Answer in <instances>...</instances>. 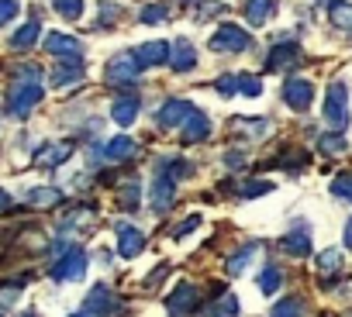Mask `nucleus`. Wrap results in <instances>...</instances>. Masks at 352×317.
Masks as SVG:
<instances>
[{
    "mask_svg": "<svg viewBox=\"0 0 352 317\" xmlns=\"http://www.w3.org/2000/svg\"><path fill=\"white\" fill-rule=\"evenodd\" d=\"M342 238H345V248H352V218L345 221V235Z\"/></svg>",
    "mask_w": 352,
    "mask_h": 317,
    "instance_id": "nucleus-43",
    "label": "nucleus"
},
{
    "mask_svg": "<svg viewBox=\"0 0 352 317\" xmlns=\"http://www.w3.org/2000/svg\"><path fill=\"white\" fill-rule=\"evenodd\" d=\"M197 224H201V218H197V214H190V218H184V221H180V228H176V231H173V238H184V235H187V231H194Z\"/></svg>",
    "mask_w": 352,
    "mask_h": 317,
    "instance_id": "nucleus-41",
    "label": "nucleus"
},
{
    "mask_svg": "<svg viewBox=\"0 0 352 317\" xmlns=\"http://www.w3.org/2000/svg\"><path fill=\"white\" fill-rule=\"evenodd\" d=\"M208 45H211V52H245V49L252 45V38H249V32L239 28V25H221V28L208 38Z\"/></svg>",
    "mask_w": 352,
    "mask_h": 317,
    "instance_id": "nucleus-2",
    "label": "nucleus"
},
{
    "mask_svg": "<svg viewBox=\"0 0 352 317\" xmlns=\"http://www.w3.org/2000/svg\"><path fill=\"white\" fill-rule=\"evenodd\" d=\"M276 11V0H245V21L252 25V28H259V25H266V18Z\"/></svg>",
    "mask_w": 352,
    "mask_h": 317,
    "instance_id": "nucleus-21",
    "label": "nucleus"
},
{
    "mask_svg": "<svg viewBox=\"0 0 352 317\" xmlns=\"http://www.w3.org/2000/svg\"><path fill=\"white\" fill-rule=\"evenodd\" d=\"M45 49H49L52 56H63V59H76V56L83 52V45H80L73 35H63V32H52V35L45 38Z\"/></svg>",
    "mask_w": 352,
    "mask_h": 317,
    "instance_id": "nucleus-16",
    "label": "nucleus"
},
{
    "mask_svg": "<svg viewBox=\"0 0 352 317\" xmlns=\"http://www.w3.org/2000/svg\"><path fill=\"white\" fill-rule=\"evenodd\" d=\"M276 166H283V169H300V166H307V152H304V148H290V152H283V155L276 158Z\"/></svg>",
    "mask_w": 352,
    "mask_h": 317,
    "instance_id": "nucleus-31",
    "label": "nucleus"
},
{
    "mask_svg": "<svg viewBox=\"0 0 352 317\" xmlns=\"http://www.w3.org/2000/svg\"><path fill=\"white\" fill-rule=\"evenodd\" d=\"M280 283H283V272L276 269V266H266L263 272H259V290L270 296V293H276L280 290Z\"/></svg>",
    "mask_w": 352,
    "mask_h": 317,
    "instance_id": "nucleus-28",
    "label": "nucleus"
},
{
    "mask_svg": "<svg viewBox=\"0 0 352 317\" xmlns=\"http://www.w3.org/2000/svg\"><path fill=\"white\" fill-rule=\"evenodd\" d=\"M100 152H104V158H111V163H124V158H131V155L138 152V141H135V138L118 134V138H111Z\"/></svg>",
    "mask_w": 352,
    "mask_h": 317,
    "instance_id": "nucleus-19",
    "label": "nucleus"
},
{
    "mask_svg": "<svg viewBox=\"0 0 352 317\" xmlns=\"http://www.w3.org/2000/svg\"><path fill=\"white\" fill-rule=\"evenodd\" d=\"M252 255H256V248H252V245H249V248H239V255L228 262V272H232V276H239V272L252 262Z\"/></svg>",
    "mask_w": 352,
    "mask_h": 317,
    "instance_id": "nucleus-34",
    "label": "nucleus"
},
{
    "mask_svg": "<svg viewBox=\"0 0 352 317\" xmlns=\"http://www.w3.org/2000/svg\"><path fill=\"white\" fill-rule=\"evenodd\" d=\"M69 155H73V145L69 141H56V145H45V148L35 152V166L38 169H52V166H63Z\"/></svg>",
    "mask_w": 352,
    "mask_h": 317,
    "instance_id": "nucleus-14",
    "label": "nucleus"
},
{
    "mask_svg": "<svg viewBox=\"0 0 352 317\" xmlns=\"http://www.w3.org/2000/svg\"><path fill=\"white\" fill-rule=\"evenodd\" d=\"M194 114H197V107H194L190 100H166V104L159 107V114H155V124H159L162 131H169V128H176V124H187Z\"/></svg>",
    "mask_w": 352,
    "mask_h": 317,
    "instance_id": "nucleus-5",
    "label": "nucleus"
},
{
    "mask_svg": "<svg viewBox=\"0 0 352 317\" xmlns=\"http://www.w3.org/2000/svg\"><path fill=\"white\" fill-rule=\"evenodd\" d=\"M321 152H328V155L345 152V138L342 134H321Z\"/></svg>",
    "mask_w": 352,
    "mask_h": 317,
    "instance_id": "nucleus-37",
    "label": "nucleus"
},
{
    "mask_svg": "<svg viewBox=\"0 0 352 317\" xmlns=\"http://www.w3.org/2000/svg\"><path fill=\"white\" fill-rule=\"evenodd\" d=\"M118 18H121V8H118V4H100V25H104V21L111 25V21H118Z\"/></svg>",
    "mask_w": 352,
    "mask_h": 317,
    "instance_id": "nucleus-42",
    "label": "nucleus"
},
{
    "mask_svg": "<svg viewBox=\"0 0 352 317\" xmlns=\"http://www.w3.org/2000/svg\"><path fill=\"white\" fill-rule=\"evenodd\" d=\"M273 190V183H266V180H259V183H242L239 187V197H259V193H270Z\"/></svg>",
    "mask_w": 352,
    "mask_h": 317,
    "instance_id": "nucleus-38",
    "label": "nucleus"
},
{
    "mask_svg": "<svg viewBox=\"0 0 352 317\" xmlns=\"http://www.w3.org/2000/svg\"><path fill=\"white\" fill-rule=\"evenodd\" d=\"M328 21L335 28H349L352 32V4H345V0H331L328 4Z\"/></svg>",
    "mask_w": 352,
    "mask_h": 317,
    "instance_id": "nucleus-23",
    "label": "nucleus"
},
{
    "mask_svg": "<svg viewBox=\"0 0 352 317\" xmlns=\"http://www.w3.org/2000/svg\"><path fill=\"white\" fill-rule=\"evenodd\" d=\"M38 100H42V86L38 83H14L8 90V114L25 117V114H32V107Z\"/></svg>",
    "mask_w": 352,
    "mask_h": 317,
    "instance_id": "nucleus-4",
    "label": "nucleus"
},
{
    "mask_svg": "<svg viewBox=\"0 0 352 317\" xmlns=\"http://www.w3.org/2000/svg\"><path fill=\"white\" fill-rule=\"evenodd\" d=\"M8 204H11V197H8V193H4V190H0V211H4V207H8Z\"/></svg>",
    "mask_w": 352,
    "mask_h": 317,
    "instance_id": "nucleus-44",
    "label": "nucleus"
},
{
    "mask_svg": "<svg viewBox=\"0 0 352 317\" xmlns=\"http://www.w3.org/2000/svg\"><path fill=\"white\" fill-rule=\"evenodd\" d=\"M218 93H221V97H235V93H239V76H232V73L218 76Z\"/></svg>",
    "mask_w": 352,
    "mask_h": 317,
    "instance_id": "nucleus-36",
    "label": "nucleus"
},
{
    "mask_svg": "<svg viewBox=\"0 0 352 317\" xmlns=\"http://www.w3.org/2000/svg\"><path fill=\"white\" fill-rule=\"evenodd\" d=\"M208 134H211V121H208V117L197 110V114H194V117L184 124V141H204Z\"/></svg>",
    "mask_w": 352,
    "mask_h": 317,
    "instance_id": "nucleus-22",
    "label": "nucleus"
},
{
    "mask_svg": "<svg viewBox=\"0 0 352 317\" xmlns=\"http://www.w3.org/2000/svg\"><path fill=\"white\" fill-rule=\"evenodd\" d=\"M83 62L80 59H63L56 69H52V86H69V83H80L83 80Z\"/></svg>",
    "mask_w": 352,
    "mask_h": 317,
    "instance_id": "nucleus-17",
    "label": "nucleus"
},
{
    "mask_svg": "<svg viewBox=\"0 0 352 317\" xmlns=\"http://www.w3.org/2000/svg\"><path fill=\"white\" fill-rule=\"evenodd\" d=\"M135 59L142 62V69L145 66H162V62L173 59V45L169 42H145V45L135 49Z\"/></svg>",
    "mask_w": 352,
    "mask_h": 317,
    "instance_id": "nucleus-12",
    "label": "nucleus"
},
{
    "mask_svg": "<svg viewBox=\"0 0 352 317\" xmlns=\"http://www.w3.org/2000/svg\"><path fill=\"white\" fill-rule=\"evenodd\" d=\"M283 100H287L290 110H307L311 100H314V86H311L307 80H287V86H283Z\"/></svg>",
    "mask_w": 352,
    "mask_h": 317,
    "instance_id": "nucleus-10",
    "label": "nucleus"
},
{
    "mask_svg": "<svg viewBox=\"0 0 352 317\" xmlns=\"http://www.w3.org/2000/svg\"><path fill=\"white\" fill-rule=\"evenodd\" d=\"M328 190H331V197H338V200H352V173H338Z\"/></svg>",
    "mask_w": 352,
    "mask_h": 317,
    "instance_id": "nucleus-30",
    "label": "nucleus"
},
{
    "mask_svg": "<svg viewBox=\"0 0 352 317\" xmlns=\"http://www.w3.org/2000/svg\"><path fill=\"white\" fill-rule=\"evenodd\" d=\"M138 197H142V190H138V180H128V183L118 190V204H121L124 211H135V207H138Z\"/></svg>",
    "mask_w": 352,
    "mask_h": 317,
    "instance_id": "nucleus-27",
    "label": "nucleus"
},
{
    "mask_svg": "<svg viewBox=\"0 0 352 317\" xmlns=\"http://www.w3.org/2000/svg\"><path fill=\"white\" fill-rule=\"evenodd\" d=\"M25 317H35V314H25Z\"/></svg>",
    "mask_w": 352,
    "mask_h": 317,
    "instance_id": "nucleus-46",
    "label": "nucleus"
},
{
    "mask_svg": "<svg viewBox=\"0 0 352 317\" xmlns=\"http://www.w3.org/2000/svg\"><path fill=\"white\" fill-rule=\"evenodd\" d=\"M18 11H21L18 0H0V25H8L11 18H18Z\"/></svg>",
    "mask_w": 352,
    "mask_h": 317,
    "instance_id": "nucleus-40",
    "label": "nucleus"
},
{
    "mask_svg": "<svg viewBox=\"0 0 352 317\" xmlns=\"http://www.w3.org/2000/svg\"><path fill=\"white\" fill-rule=\"evenodd\" d=\"M166 18H169V8H162V4H148V8L138 14L142 25H159V21H166Z\"/></svg>",
    "mask_w": 352,
    "mask_h": 317,
    "instance_id": "nucleus-33",
    "label": "nucleus"
},
{
    "mask_svg": "<svg viewBox=\"0 0 352 317\" xmlns=\"http://www.w3.org/2000/svg\"><path fill=\"white\" fill-rule=\"evenodd\" d=\"M114 231H118V252L124 255V259H135L142 248H145V235L138 231V228H131V224H114Z\"/></svg>",
    "mask_w": 352,
    "mask_h": 317,
    "instance_id": "nucleus-11",
    "label": "nucleus"
},
{
    "mask_svg": "<svg viewBox=\"0 0 352 317\" xmlns=\"http://www.w3.org/2000/svg\"><path fill=\"white\" fill-rule=\"evenodd\" d=\"M38 21H28L25 28H18L14 35H11V49H32L35 42H38Z\"/></svg>",
    "mask_w": 352,
    "mask_h": 317,
    "instance_id": "nucleus-24",
    "label": "nucleus"
},
{
    "mask_svg": "<svg viewBox=\"0 0 352 317\" xmlns=\"http://www.w3.org/2000/svg\"><path fill=\"white\" fill-rule=\"evenodd\" d=\"M52 8L66 18V21H76L83 18V0H52Z\"/></svg>",
    "mask_w": 352,
    "mask_h": 317,
    "instance_id": "nucleus-32",
    "label": "nucleus"
},
{
    "mask_svg": "<svg viewBox=\"0 0 352 317\" xmlns=\"http://www.w3.org/2000/svg\"><path fill=\"white\" fill-rule=\"evenodd\" d=\"M69 317H90V314H87V310H83V314H69Z\"/></svg>",
    "mask_w": 352,
    "mask_h": 317,
    "instance_id": "nucleus-45",
    "label": "nucleus"
},
{
    "mask_svg": "<svg viewBox=\"0 0 352 317\" xmlns=\"http://www.w3.org/2000/svg\"><path fill=\"white\" fill-rule=\"evenodd\" d=\"M318 269H321L324 276H338V269H342V252H338V248H324V252L318 255Z\"/></svg>",
    "mask_w": 352,
    "mask_h": 317,
    "instance_id": "nucleus-26",
    "label": "nucleus"
},
{
    "mask_svg": "<svg viewBox=\"0 0 352 317\" xmlns=\"http://www.w3.org/2000/svg\"><path fill=\"white\" fill-rule=\"evenodd\" d=\"M173 193H176V183H173L169 176H162V173H159V176H155V183H152V207H155L159 214H162V211H169V207H173V200H176Z\"/></svg>",
    "mask_w": 352,
    "mask_h": 317,
    "instance_id": "nucleus-18",
    "label": "nucleus"
},
{
    "mask_svg": "<svg viewBox=\"0 0 352 317\" xmlns=\"http://www.w3.org/2000/svg\"><path fill=\"white\" fill-rule=\"evenodd\" d=\"M214 314H221V317H235V314H239V300H235L232 293H225L221 303L214 307Z\"/></svg>",
    "mask_w": 352,
    "mask_h": 317,
    "instance_id": "nucleus-39",
    "label": "nucleus"
},
{
    "mask_svg": "<svg viewBox=\"0 0 352 317\" xmlns=\"http://www.w3.org/2000/svg\"><path fill=\"white\" fill-rule=\"evenodd\" d=\"M169 66H173L176 73H190V69L197 66V52H194L190 38H176V42H173V59H169Z\"/></svg>",
    "mask_w": 352,
    "mask_h": 317,
    "instance_id": "nucleus-15",
    "label": "nucleus"
},
{
    "mask_svg": "<svg viewBox=\"0 0 352 317\" xmlns=\"http://www.w3.org/2000/svg\"><path fill=\"white\" fill-rule=\"evenodd\" d=\"M280 252H287V255H307L311 252V228L304 224V221H297L294 228H290V235H283L280 238Z\"/></svg>",
    "mask_w": 352,
    "mask_h": 317,
    "instance_id": "nucleus-9",
    "label": "nucleus"
},
{
    "mask_svg": "<svg viewBox=\"0 0 352 317\" xmlns=\"http://www.w3.org/2000/svg\"><path fill=\"white\" fill-rule=\"evenodd\" d=\"M324 124L342 131L349 128V86L345 83H331L324 93Z\"/></svg>",
    "mask_w": 352,
    "mask_h": 317,
    "instance_id": "nucleus-1",
    "label": "nucleus"
},
{
    "mask_svg": "<svg viewBox=\"0 0 352 317\" xmlns=\"http://www.w3.org/2000/svg\"><path fill=\"white\" fill-rule=\"evenodd\" d=\"M59 200H63V193L52 190V187H38V190L28 193V204H32V207H56Z\"/></svg>",
    "mask_w": 352,
    "mask_h": 317,
    "instance_id": "nucleus-25",
    "label": "nucleus"
},
{
    "mask_svg": "<svg viewBox=\"0 0 352 317\" xmlns=\"http://www.w3.org/2000/svg\"><path fill=\"white\" fill-rule=\"evenodd\" d=\"M197 303H201V290L197 286H190V283H180L173 293H169V300H166V310H169V317H180V314H194L197 310Z\"/></svg>",
    "mask_w": 352,
    "mask_h": 317,
    "instance_id": "nucleus-7",
    "label": "nucleus"
},
{
    "mask_svg": "<svg viewBox=\"0 0 352 317\" xmlns=\"http://www.w3.org/2000/svg\"><path fill=\"white\" fill-rule=\"evenodd\" d=\"M83 307H87L90 317H114L118 307H121V300L114 296V290H107V283H97V286L90 290V296H87Z\"/></svg>",
    "mask_w": 352,
    "mask_h": 317,
    "instance_id": "nucleus-6",
    "label": "nucleus"
},
{
    "mask_svg": "<svg viewBox=\"0 0 352 317\" xmlns=\"http://www.w3.org/2000/svg\"><path fill=\"white\" fill-rule=\"evenodd\" d=\"M239 93H245V97H259L263 93V83L256 80V76H239Z\"/></svg>",
    "mask_w": 352,
    "mask_h": 317,
    "instance_id": "nucleus-35",
    "label": "nucleus"
},
{
    "mask_svg": "<svg viewBox=\"0 0 352 317\" xmlns=\"http://www.w3.org/2000/svg\"><path fill=\"white\" fill-rule=\"evenodd\" d=\"M304 314V303L297 300V296H287V300H280L273 310H270V317H300Z\"/></svg>",
    "mask_w": 352,
    "mask_h": 317,
    "instance_id": "nucleus-29",
    "label": "nucleus"
},
{
    "mask_svg": "<svg viewBox=\"0 0 352 317\" xmlns=\"http://www.w3.org/2000/svg\"><path fill=\"white\" fill-rule=\"evenodd\" d=\"M138 73H142V62L135 59V52H124V56H114V59L107 62L104 80H107L111 86H128V83H135Z\"/></svg>",
    "mask_w": 352,
    "mask_h": 317,
    "instance_id": "nucleus-3",
    "label": "nucleus"
},
{
    "mask_svg": "<svg viewBox=\"0 0 352 317\" xmlns=\"http://www.w3.org/2000/svg\"><path fill=\"white\" fill-rule=\"evenodd\" d=\"M300 59V45L297 42H276L273 49H270V59H266V69H290L294 62Z\"/></svg>",
    "mask_w": 352,
    "mask_h": 317,
    "instance_id": "nucleus-13",
    "label": "nucleus"
},
{
    "mask_svg": "<svg viewBox=\"0 0 352 317\" xmlns=\"http://www.w3.org/2000/svg\"><path fill=\"white\" fill-rule=\"evenodd\" d=\"M83 272H87V255L80 252V248H69L56 266H52V279H59V283H73V279H83Z\"/></svg>",
    "mask_w": 352,
    "mask_h": 317,
    "instance_id": "nucleus-8",
    "label": "nucleus"
},
{
    "mask_svg": "<svg viewBox=\"0 0 352 317\" xmlns=\"http://www.w3.org/2000/svg\"><path fill=\"white\" fill-rule=\"evenodd\" d=\"M111 117H114L121 128L135 124V117H138V97H135V93H128V97H118V100L111 104Z\"/></svg>",
    "mask_w": 352,
    "mask_h": 317,
    "instance_id": "nucleus-20",
    "label": "nucleus"
}]
</instances>
